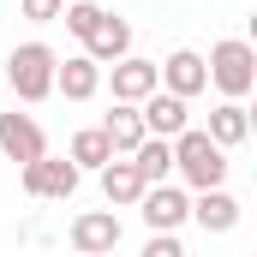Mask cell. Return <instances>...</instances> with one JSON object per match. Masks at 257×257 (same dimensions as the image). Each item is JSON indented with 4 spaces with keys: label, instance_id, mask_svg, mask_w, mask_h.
Wrapping results in <instances>:
<instances>
[{
    "label": "cell",
    "instance_id": "cell-1",
    "mask_svg": "<svg viewBox=\"0 0 257 257\" xmlns=\"http://www.w3.org/2000/svg\"><path fill=\"white\" fill-rule=\"evenodd\" d=\"M203 72H209V84H215L227 102H245V96L257 90V48L245 42V36H227V42L209 48Z\"/></svg>",
    "mask_w": 257,
    "mask_h": 257
},
{
    "label": "cell",
    "instance_id": "cell-2",
    "mask_svg": "<svg viewBox=\"0 0 257 257\" xmlns=\"http://www.w3.org/2000/svg\"><path fill=\"white\" fill-rule=\"evenodd\" d=\"M54 66H60V54H54L48 42H18V48L6 54V84H12V96H18V102H48V96H54Z\"/></svg>",
    "mask_w": 257,
    "mask_h": 257
},
{
    "label": "cell",
    "instance_id": "cell-3",
    "mask_svg": "<svg viewBox=\"0 0 257 257\" xmlns=\"http://www.w3.org/2000/svg\"><path fill=\"white\" fill-rule=\"evenodd\" d=\"M174 174L192 186V192H209V186H221L227 180V150L221 144H209L197 126H186L174 138Z\"/></svg>",
    "mask_w": 257,
    "mask_h": 257
},
{
    "label": "cell",
    "instance_id": "cell-4",
    "mask_svg": "<svg viewBox=\"0 0 257 257\" xmlns=\"http://www.w3.org/2000/svg\"><path fill=\"white\" fill-rule=\"evenodd\" d=\"M138 215H144L150 233H180L192 221V197H186V186H144Z\"/></svg>",
    "mask_w": 257,
    "mask_h": 257
},
{
    "label": "cell",
    "instance_id": "cell-5",
    "mask_svg": "<svg viewBox=\"0 0 257 257\" xmlns=\"http://www.w3.org/2000/svg\"><path fill=\"white\" fill-rule=\"evenodd\" d=\"M18 180H24V192H30V197H54V203H66V197L78 192L84 174H78L66 156H36V162L18 168Z\"/></svg>",
    "mask_w": 257,
    "mask_h": 257
},
{
    "label": "cell",
    "instance_id": "cell-6",
    "mask_svg": "<svg viewBox=\"0 0 257 257\" xmlns=\"http://www.w3.org/2000/svg\"><path fill=\"white\" fill-rule=\"evenodd\" d=\"M156 78H162V90L180 96V102H192V96L209 90V72H203V54H197V48H174L168 60H156Z\"/></svg>",
    "mask_w": 257,
    "mask_h": 257
},
{
    "label": "cell",
    "instance_id": "cell-7",
    "mask_svg": "<svg viewBox=\"0 0 257 257\" xmlns=\"http://www.w3.org/2000/svg\"><path fill=\"white\" fill-rule=\"evenodd\" d=\"M120 245V215L114 209H84L72 215V251L78 257H108Z\"/></svg>",
    "mask_w": 257,
    "mask_h": 257
},
{
    "label": "cell",
    "instance_id": "cell-8",
    "mask_svg": "<svg viewBox=\"0 0 257 257\" xmlns=\"http://www.w3.org/2000/svg\"><path fill=\"white\" fill-rule=\"evenodd\" d=\"M0 156L6 162H36V156H48V138H42V126H36V114H0Z\"/></svg>",
    "mask_w": 257,
    "mask_h": 257
},
{
    "label": "cell",
    "instance_id": "cell-9",
    "mask_svg": "<svg viewBox=\"0 0 257 257\" xmlns=\"http://www.w3.org/2000/svg\"><path fill=\"white\" fill-rule=\"evenodd\" d=\"M108 78H114V102H126L138 108L144 96H156L162 90V78H156V60H144V54H126V60L108 66Z\"/></svg>",
    "mask_w": 257,
    "mask_h": 257
},
{
    "label": "cell",
    "instance_id": "cell-10",
    "mask_svg": "<svg viewBox=\"0 0 257 257\" xmlns=\"http://www.w3.org/2000/svg\"><path fill=\"white\" fill-rule=\"evenodd\" d=\"M138 120H144V132H150V138H168V144H174L180 132L192 126V114H186V102H180V96H168V90H156V96H144V102H138Z\"/></svg>",
    "mask_w": 257,
    "mask_h": 257
},
{
    "label": "cell",
    "instance_id": "cell-11",
    "mask_svg": "<svg viewBox=\"0 0 257 257\" xmlns=\"http://www.w3.org/2000/svg\"><path fill=\"white\" fill-rule=\"evenodd\" d=\"M84 54H90V60H96L102 72H108L114 60H126V54H132V24L120 18V12H102V24L90 30V42H84Z\"/></svg>",
    "mask_w": 257,
    "mask_h": 257
},
{
    "label": "cell",
    "instance_id": "cell-12",
    "mask_svg": "<svg viewBox=\"0 0 257 257\" xmlns=\"http://www.w3.org/2000/svg\"><path fill=\"white\" fill-rule=\"evenodd\" d=\"M192 221L203 233H233L239 227V197L227 192V186H209V192L192 197Z\"/></svg>",
    "mask_w": 257,
    "mask_h": 257
},
{
    "label": "cell",
    "instance_id": "cell-13",
    "mask_svg": "<svg viewBox=\"0 0 257 257\" xmlns=\"http://www.w3.org/2000/svg\"><path fill=\"white\" fill-rule=\"evenodd\" d=\"M102 90V66L90 60V54H66L60 66H54V96H66V102H90Z\"/></svg>",
    "mask_w": 257,
    "mask_h": 257
},
{
    "label": "cell",
    "instance_id": "cell-14",
    "mask_svg": "<svg viewBox=\"0 0 257 257\" xmlns=\"http://www.w3.org/2000/svg\"><path fill=\"white\" fill-rule=\"evenodd\" d=\"M203 138H209V144H221V150H239V144L251 138V108H245V102H215V108H209Z\"/></svg>",
    "mask_w": 257,
    "mask_h": 257
},
{
    "label": "cell",
    "instance_id": "cell-15",
    "mask_svg": "<svg viewBox=\"0 0 257 257\" xmlns=\"http://www.w3.org/2000/svg\"><path fill=\"white\" fill-rule=\"evenodd\" d=\"M102 197H108V209H132L138 197H144V180H138V168H132V156H114L102 174Z\"/></svg>",
    "mask_w": 257,
    "mask_h": 257
},
{
    "label": "cell",
    "instance_id": "cell-16",
    "mask_svg": "<svg viewBox=\"0 0 257 257\" xmlns=\"http://www.w3.org/2000/svg\"><path fill=\"white\" fill-rule=\"evenodd\" d=\"M132 168H138L144 186H168V174H174V144H168V138H144V144L132 150Z\"/></svg>",
    "mask_w": 257,
    "mask_h": 257
},
{
    "label": "cell",
    "instance_id": "cell-17",
    "mask_svg": "<svg viewBox=\"0 0 257 257\" xmlns=\"http://www.w3.org/2000/svg\"><path fill=\"white\" fill-rule=\"evenodd\" d=\"M102 138H108V150L114 156H132L150 132H144V120H138V108H126V102H114V114L102 120Z\"/></svg>",
    "mask_w": 257,
    "mask_h": 257
},
{
    "label": "cell",
    "instance_id": "cell-18",
    "mask_svg": "<svg viewBox=\"0 0 257 257\" xmlns=\"http://www.w3.org/2000/svg\"><path fill=\"white\" fill-rule=\"evenodd\" d=\"M66 162H72L78 174H84V168H90V174H102V168L114 162V150H108L102 126H84V132H72V150H66Z\"/></svg>",
    "mask_w": 257,
    "mask_h": 257
},
{
    "label": "cell",
    "instance_id": "cell-19",
    "mask_svg": "<svg viewBox=\"0 0 257 257\" xmlns=\"http://www.w3.org/2000/svg\"><path fill=\"white\" fill-rule=\"evenodd\" d=\"M102 12H108V6H96V0H66L60 24H66V30H72V36H78V42H90V30L102 24Z\"/></svg>",
    "mask_w": 257,
    "mask_h": 257
},
{
    "label": "cell",
    "instance_id": "cell-20",
    "mask_svg": "<svg viewBox=\"0 0 257 257\" xmlns=\"http://www.w3.org/2000/svg\"><path fill=\"white\" fill-rule=\"evenodd\" d=\"M18 12L30 18V24H60V12H66V0H18Z\"/></svg>",
    "mask_w": 257,
    "mask_h": 257
},
{
    "label": "cell",
    "instance_id": "cell-21",
    "mask_svg": "<svg viewBox=\"0 0 257 257\" xmlns=\"http://www.w3.org/2000/svg\"><path fill=\"white\" fill-rule=\"evenodd\" d=\"M144 257H186V245H180V233H150Z\"/></svg>",
    "mask_w": 257,
    "mask_h": 257
}]
</instances>
